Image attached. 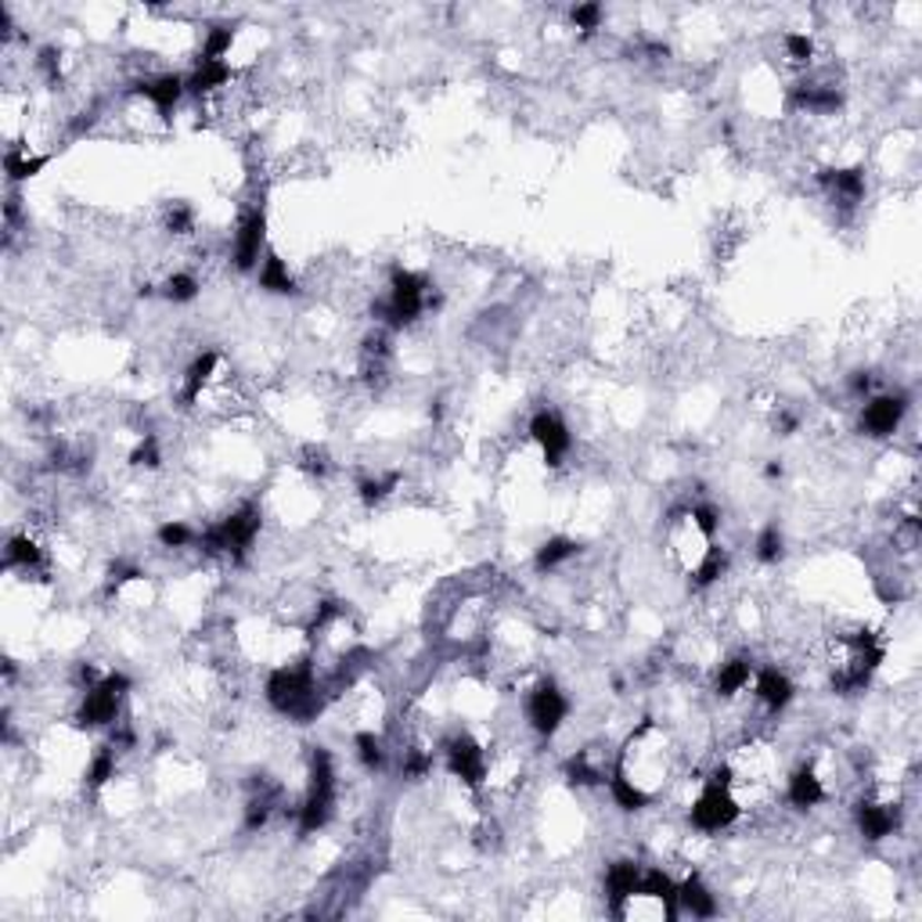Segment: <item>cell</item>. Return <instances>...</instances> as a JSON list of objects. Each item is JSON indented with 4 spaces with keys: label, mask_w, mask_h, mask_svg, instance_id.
Returning <instances> with one entry per match:
<instances>
[{
    "label": "cell",
    "mask_w": 922,
    "mask_h": 922,
    "mask_svg": "<svg viewBox=\"0 0 922 922\" xmlns=\"http://www.w3.org/2000/svg\"><path fill=\"white\" fill-rule=\"evenodd\" d=\"M743 804L732 789V782L724 778H700V789H695L692 804H689V826L700 836H721L729 832L738 818H743Z\"/></svg>",
    "instance_id": "cell-1"
},
{
    "label": "cell",
    "mask_w": 922,
    "mask_h": 922,
    "mask_svg": "<svg viewBox=\"0 0 922 922\" xmlns=\"http://www.w3.org/2000/svg\"><path fill=\"white\" fill-rule=\"evenodd\" d=\"M130 695V678L123 670H112L97 684L80 692L76 703V724L83 732H102L123 721V703Z\"/></svg>",
    "instance_id": "cell-2"
},
{
    "label": "cell",
    "mask_w": 922,
    "mask_h": 922,
    "mask_svg": "<svg viewBox=\"0 0 922 922\" xmlns=\"http://www.w3.org/2000/svg\"><path fill=\"white\" fill-rule=\"evenodd\" d=\"M440 761L447 775L458 778L465 789H483L486 775H491V753L472 732H454L451 738L440 743Z\"/></svg>",
    "instance_id": "cell-3"
},
{
    "label": "cell",
    "mask_w": 922,
    "mask_h": 922,
    "mask_svg": "<svg viewBox=\"0 0 922 922\" xmlns=\"http://www.w3.org/2000/svg\"><path fill=\"white\" fill-rule=\"evenodd\" d=\"M569 710H573L569 695L558 689L552 678H541L523 700L526 729L534 732L537 738H555L558 732H563L566 721H569Z\"/></svg>",
    "instance_id": "cell-4"
},
{
    "label": "cell",
    "mask_w": 922,
    "mask_h": 922,
    "mask_svg": "<svg viewBox=\"0 0 922 922\" xmlns=\"http://www.w3.org/2000/svg\"><path fill=\"white\" fill-rule=\"evenodd\" d=\"M263 256H268V209H263V202H253L242 209L231 231V268L239 274L260 271Z\"/></svg>",
    "instance_id": "cell-5"
},
{
    "label": "cell",
    "mask_w": 922,
    "mask_h": 922,
    "mask_svg": "<svg viewBox=\"0 0 922 922\" xmlns=\"http://www.w3.org/2000/svg\"><path fill=\"white\" fill-rule=\"evenodd\" d=\"M526 432H530V440L537 443L544 465H548V469H563L566 465V458L573 451V429H569V422L555 408L534 411Z\"/></svg>",
    "instance_id": "cell-6"
},
{
    "label": "cell",
    "mask_w": 922,
    "mask_h": 922,
    "mask_svg": "<svg viewBox=\"0 0 922 922\" xmlns=\"http://www.w3.org/2000/svg\"><path fill=\"white\" fill-rule=\"evenodd\" d=\"M818 188L836 213L850 217L865 202L869 177H865V166H829V170L818 174Z\"/></svg>",
    "instance_id": "cell-7"
},
{
    "label": "cell",
    "mask_w": 922,
    "mask_h": 922,
    "mask_svg": "<svg viewBox=\"0 0 922 922\" xmlns=\"http://www.w3.org/2000/svg\"><path fill=\"white\" fill-rule=\"evenodd\" d=\"M908 415V397L904 394H876L865 397V408L858 415V429L869 440H890L898 437Z\"/></svg>",
    "instance_id": "cell-8"
},
{
    "label": "cell",
    "mask_w": 922,
    "mask_h": 922,
    "mask_svg": "<svg viewBox=\"0 0 922 922\" xmlns=\"http://www.w3.org/2000/svg\"><path fill=\"white\" fill-rule=\"evenodd\" d=\"M901 811L904 807L898 800H890V796L865 793L855 804V826L869 844H883L901 829Z\"/></svg>",
    "instance_id": "cell-9"
},
{
    "label": "cell",
    "mask_w": 922,
    "mask_h": 922,
    "mask_svg": "<svg viewBox=\"0 0 922 922\" xmlns=\"http://www.w3.org/2000/svg\"><path fill=\"white\" fill-rule=\"evenodd\" d=\"M750 692H753V703H757L767 717H778V714H786L796 700V681L786 667L767 663V667H757Z\"/></svg>",
    "instance_id": "cell-10"
},
{
    "label": "cell",
    "mask_w": 922,
    "mask_h": 922,
    "mask_svg": "<svg viewBox=\"0 0 922 922\" xmlns=\"http://www.w3.org/2000/svg\"><path fill=\"white\" fill-rule=\"evenodd\" d=\"M829 786H826V775L818 772V764H800V767H793V772L786 775V786H782V800H786V807H793V811H815V807H821L829 800Z\"/></svg>",
    "instance_id": "cell-11"
},
{
    "label": "cell",
    "mask_w": 922,
    "mask_h": 922,
    "mask_svg": "<svg viewBox=\"0 0 922 922\" xmlns=\"http://www.w3.org/2000/svg\"><path fill=\"white\" fill-rule=\"evenodd\" d=\"M130 94L142 97L148 108H156L159 119H170L174 108L188 97V87H185V76L180 73H148V76H142L134 83Z\"/></svg>",
    "instance_id": "cell-12"
},
{
    "label": "cell",
    "mask_w": 922,
    "mask_h": 922,
    "mask_svg": "<svg viewBox=\"0 0 922 922\" xmlns=\"http://www.w3.org/2000/svg\"><path fill=\"white\" fill-rule=\"evenodd\" d=\"M220 365H223L220 350H199L191 357V365L185 368V375H180V389H177L180 408H195V404H202V397L220 379Z\"/></svg>",
    "instance_id": "cell-13"
},
{
    "label": "cell",
    "mask_w": 922,
    "mask_h": 922,
    "mask_svg": "<svg viewBox=\"0 0 922 922\" xmlns=\"http://www.w3.org/2000/svg\"><path fill=\"white\" fill-rule=\"evenodd\" d=\"M753 674H757V663H753L750 652H732L717 663L714 674V695L717 700H738L743 692H750Z\"/></svg>",
    "instance_id": "cell-14"
},
{
    "label": "cell",
    "mask_w": 922,
    "mask_h": 922,
    "mask_svg": "<svg viewBox=\"0 0 922 922\" xmlns=\"http://www.w3.org/2000/svg\"><path fill=\"white\" fill-rule=\"evenodd\" d=\"M4 569L8 573H25V577H40L48 573V552L30 530L25 534H11L4 544Z\"/></svg>",
    "instance_id": "cell-15"
},
{
    "label": "cell",
    "mask_w": 922,
    "mask_h": 922,
    "mask_svg": "<svg viewBox=\"0 0 922 922\" xmlns=\"http://www.w3.org/2000/svg\"><path fill=\"white\" fill-rule=\"evenodd\" d=\"M721 912L717 893L706 887V879L700 872H689L678 883V915H692V919H714Z\"/></svg>",
    "instance_id": "cell-16"
},
{
    "label": "cell",
    "mask_w": 922,
    "mask_h": 922,
    "mask_svg": "<svg viewBox=\"0 0 922 922\" xmlns=\"http://www.w3.org/2000/svg\"><path fill=\"white\" fill-rule=\"evenodd\" d=\"M641 872H646V865L635 861V858H617V861H609V865H606V879H603V887H606L609 915L617 912L624 898H631V893L638 890V883H641Z\"/></svg>",
    "instance_id": "cell-17"
},
{
    "label": "cell",
    "mask_w": 922,
    "mask_h": 922,
    "mask_svg": "<svg viewBox=\"0 0 922 922\" xmlns=\"http://www.w3.org/2000/svg\"><path fill=\"white\" fill-rule=\"evenodd\" d=\"M256 285L268 292V296H296L300 292L296 274H292V268L274 253V249H268V256H263V263H260Z\"/></svg>",
    "instance_id": "cell-18"
},
{
    "label": "cell",
    "mask_w": 922,
    "mask_h": 922,
    "mask_svg": "<svg viewBox=\"0 0 922 922\" xmlns=\"http://www.w3.org/2000/svg\"><path fill=\"white\" fill-rule=\"evenodd\" d=\"M48 163H51V151H33L30 145H8L4 170H8L11 185H25V180H33Z\"/></svg>",
    "instance_id": "cell-19"
},
{
    "label": "cell",
    "mask_w": 922,
    "mask_h": 922,
    "mask_svg": "<svg viewBox=\"0 0 922 922\" xmlns=\"http://www.w3.org/2000/svg\"><path fill=\"white\" fill-rule=\"evenodd\" d=\"M116 772H119V750L112 743L97 746L87 761V772H83V786H87V793H102L116 778Z\"/></svg>",
    "instance_id": "cell-20"
},
{
    "label": "cell",
    "mask_w": 922,
    "mask_h": 922,
    "mask_svg": "<svg viewBox=\"0 0 922 922\" xmlns=\"http://www.w3.org/2000/svg\"><path fill=\"white\" fill-rule=\"evenodd\" d=\"M580 555V544L573 541V537H548L541 544V548L534 552V569L541 573H555V569H563L566 563H573V558Z\"/></svg>",
    "instance_id": "cell-21"
},
{
    "label": "cell",
    "mask_w": 922,
    "mask_h": 922,
    "mask_svg": "<svg viewBox=\"0 0 922 922\" xmlns=\"http://www.w3.org/2000/svg\"><path fill=\"white\" fill-rule=\"evenodd\" d=\"M354 757H357V764L365 767V772H383L386 767V761H389V746H386V738L383 735H375L371 729H365V732H357L354 735Z\"/></svg>",
    "instance_id": "cell-22"
},
{
    "label": "cell",
    "mask_w": 922,
    "mask_h": 922,
    "mask_svg": "<svg viewBox=\"0 0 922 922\" xmlns=\"http://www.w3.org/2000/svg\"><path fill=\"white\" fill-rule=\"evenodd\" d=\"M753 558L761 566H778L786 558V534L778 530V523H767L757 534V541H753Z\"/></svg>",
    "instance_id": "cell-23"
},
{
    "label": "cell",
    "mask_w": 922,
    "mask_h": 922,
    "mask_svg": "<svg viewBox=\"0 0 922 922\" xmlns=\"http://www.w3.org/2000/svg\"><path fill=\"white\" fill-rule=\"evenodd\" d=\"M234 25L228 22H217V25H209L206 36H202V48H199V59H209V62H228V54L234 48Z\"/></svg>",
    "instance_id": "cell-24"
},
{
    "label": "cell",
    "mask_w": 922,
    "mask_h": 922,
    "mask_svg": "<svg viewBox=\"0 0 922 922\" xmlns=\"http://www.w3.org/2000/svg\"><path fill=\"white\" fill-rule=\"evenodd\" d=\"M199 292H202V282H199V274H195V271H174L163 282V300H170L177 306L195 303V300H199Z\"/></svg>",
    "instance_id": "cell-25"
},
{
    "label": "cell",
    "mask_w": 922,
    "mask_h": 922,
    "mask_svg": "<svg viewBox=\"0 0 922 922\" xmlns=\"http://www.w3.org/2000/svg\"><path fill=\"white\" fill-rule=\"evenodd\" d=\"M156 541H159V548L185 552V548H195V544H199V530H195L191 523H185V520H166L156 530Z\"/></svg>",
    "instance_id": "cell-26"
},
{
    "label": "cell",
    "mask_w": 922,
    "mask_h": 922,
    "mask_svg": "<svg viewBox=\"0 0 922 922\" xmlns=\"http://www.w3.org/2000/svg\"><path fill=\"white\" fill-rule=\"evenodd\" d=\"M782 51L796 69H811L815 65V36L811 33H782Z\"/></svg>",
    "instance_id": "cell-27"
},
{
    "label": "cell",
    "mask_w": 922,
    "mask_h": 922,
    "mask_svg": "<svg viewBox=\"0 0 922 922\" xmlns=\"http://www.w3.org/2000/svg\"><path fill=\"white\" fill-rule=\"evenodd\" d=\"M130 465L134 469H159L163 465V443L156 432H142V440L130 451Z\"/></svg>",
    "instance_id": "cell-28"
},
{
    "label": "cell",
    "mask_w": 922,
    "mask_h": 922,
    "mask_svg": "<svg viewBox=\"0 0 922 922\" xmlns=\"http://www.w3.org/2000/svg\"><path fill=\"white\" fill-rule=\"evenodd\" d=\"M166 231H170L174 239H188V234H195V209L188 202H174L166 209Z\"/></svg>",
    "instance_id": "cell-29"
},
{
    "label": "cell",
    "mask_w": 922,
    "mask_h": 922,
    "mask_svg": "<svg viewBox=\"0 0 922 922\" xmlns=\"http://www.w3.org/2000/svg\"><path fill=\"white\" fill-rule=\"evenodd\" d=\"M569 22L577 25V30H580L584 36H591V33L603 30V22H606V8H603V4H577V8L569 11Z\"/></svg>",
    "instance_id": "cell-30"
}]
</instances>
